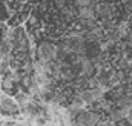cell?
Segmentation results:
<instances>
[{
    "label": "cell",
    "instance_id": "6da1fadb",
    "mask_svg": "<svg viewBox=\"0 0 132 126\" xmlns=\"http://www.w3.org/2000/svg\"><path fill=\"white\" fill-rule=\"evenodd\" d=\"M85 45H86L85 37H83L81 34L74 32V34H69L65 38V42H63V49L66 51V54H75V56H78V54H83Z\"/></svg>",
    "mask_w": 132,
    "mask_h": 126
},
{
    "label": "cell",
    "instance_id": "7a4b0ae2",
    "mask_svg": "<svg viewBox=\"0 0 132 126\" xmlns=\"http://www.w3.org/2000/svg\"><path fill=\"white\" fill-rule=\"evenodd\" d=\"M59 46L55 45H51L48 42H43L38 45L37 48V62H42V63H49V62H55L59 59Z\"/></svg>",
    "mask_w": 132,
    "mask_h": 126
},
{
    "label": "cell",
    "instance_id": "3957f363",
    "mask_svg": "<svg viewBox=\"0 0 132 126\" xmlns=\"http://www.w3.org/2000/svg\"><path fill=\"white\" fill-rule=\"evenodd\" d=\"M20 112L14 97L9 94H0V117H12Z\"/></svg>",
    "mask_w": 132,
    "mask_h": 126
},
{
    "label": "cell",
    "instance_id": "277c9868",
    "mask_svg": "<svg viewBox=\"0 0 132 126\" xmlns=\"http://www.w3.org/2000/svg\"><path fill=\"white\" fill-rule=\"evenodd\" d=\"M71 122H75L77 125L80 126H97L100 122V115L98 114H94V112H91V111H81L74 120H71Z\"/></svg>",
    "mask_w": 132,
    "mask_h": 126
},
{
    "label": "cell",
    "instance_id": "5b68a950",
    "mask_svg": "<svg viewBox=\"0 0 132 126\" xmlns=\"http://www.w3.org/2000/svg\"><path fill=\"white\" fill-rule=\"evenodd\" d=\"M98 56H100V45L97 42H91V43L85 45V49H83V57L85 59H88V60L92 62Z\"/></svg>",
    "mask_w": 132,
    "mask_h": 126
},
{
    "label": "cell",
    "instance_id": "8992f818",
    "mask_svg": "<svg viewBox=\"0 0 132 126\" xmlns=\"http://www.w3.org/2000/svg\"><path fill=\"white\" fill-rule=\"evenodd\" d=\"M11 51H12V46H11L9 40L8 38H2L0 40V62L6 60V57L11 54Z\"/></svg>",
    "mask_w": 132,
    "mask_h": 126
},
{
    "label": "cell",
    "instance_id": "52a82bcc",
    "mask_svg": "<svg viewBox=\"0 0 132 126\" xmlns=\"http://www.w3.org/2000/svg\"><path fill=\"white\" fill-rule=\"evenodd\" d=\"M14 100H15V103H17V106L22 109L23 106H26L29 101H31V95L26 94V92H17V94L14 95Z\"/></svg>",
    "mask_w": 132,
    "mask_h": 126
},
{
    "label": "cell",
    "instance_id": "ba28073f",
    "mask_svg": "<svg viewBox=\"0 0 132 126\" xmlns=\"http://www.w3.org/2000/svg\"><path fill=\"white\" fill-rule=\"evenodd\" d=\"M125 119H126V111L125 109H120V108L117 111H112L111 115H109V120L114 122V123H118V122H121Z\"/></svg>",
    "mask_w": 132,
    "mask_h": 126
},
{
    "label": "cell",
    "instance_id": "9c48e42d",
    "mask_svg": "<svg viewBox=\"0 0 132 126\" xmlns=\"http://www.w3.org/2000/svg\"><path fill=\"white\" fill-rule=\"evenodd\" d=\"M80 66H81V71L85 74H91L94 71V63L91 62V60H88V59H85V57L80 59Z\"/></svg>",
    "mask_w": 132,
    "mask_h": 126
},
{
    "label": "cell",
    "instance_id": "30bf717a",
    "mask_svg": "<svg viewBox=\"0 0 132 126\" xmlns=\"http://www.w3.org/2000/svg\"><path fill=\"white\" fill-rule=\"evenodd\" d=\"M78 15L81 17V19H86V20H89V19H92L94 17V9L89 6V8H80V12H78Z\"/></svg>",
    "mask_w": 132,
    "mask_h": 126
},
{
    "label": "cell",
    "instance_id": "8fae6325",
    "mask_svg": "<svg viewBox=\"0 0 132 126\" xmlns=\"http://www.w3.org/2000/svg\"><path fill=\"white\" fill-rule=\"evenodd\" d=\"M118 105H120V109H125V111L131 109L132 108V97H121L120 101H118Z\"/></svg>",
    "mask_w": 132,
    "mask_h": 126
},
{
    "label": "cell",
    "instance_id": "7c38bea8",
    "mask_svg": "<svg viewBox=\"0 0 132 126\" xmlns=\"http://www.w3.org/2000/svg\"><path fill=\"white\" fill-rule=\"evenodd\" d=\"M75 5L78 8H89L92 5V0H75Z\"/></svg>",
    "mask_w": 132,
    "mask_h": 126
},
{
    "label": "cell",
    "instance_id": "4fadbf2b",
    "mask_svg": "<svg viewBox=\"0 0 132 126\" xmlns=\"http://www.w3.org/2000/svg\"><path fill=\"white\" fill-rule=\"evenodd\" d=\"M109 11H111L109 6H101V8H100V14H101V17H103V15H104V17H109V15H111Z\"/></svg>",
    "mask_w": 132,
    "mask_h": 126
},
{
    "label": "cell",
    "instance_id": "5bb4252c",
    "mask_svg": "<svg viewBox=\"0 0 132 126\" xmlns=\"http://www.w3.org/2000/svg\"><path fill=\"white\" fill-rule=\"evenodd\" d=\"M125 120H126L128 123H131V125H132V108L126 111V119H125Z\"/></svg>",
    "mask_w": 132,
    "mask_h": 126
},
{
    "label": "cell",
    "instance_id": "9a60e30c",
    "mask_svg": "<svg viewBox=\"0 0 132 126\" xmlns=\"http://www.w3.org/2000/svg\"><path fill=\"white\" fill-rule=\"evenodd\" d=\"M97 126H115V123H114V122H111V120H108V122H101V120H100Z\"/></svg>",
    "mask_w": 132,
    "mask_h": 126
},
{
    "label": "cell",
    "instance_id": "2e32d148",
    "mask_svg": "<svg viewBox=\"0 0 132 126\" xmlns=\"http://www.w3.org/2000/svg\"><path fill=\"white\" fill-rule=\"evenodd\" d=\"M117 126H132V125H131V123H128L126 120H121V122H118V123H117Z\"/></svg>",
    "mask_w": 132,
    "mask_h": 126
}]
</instances>
